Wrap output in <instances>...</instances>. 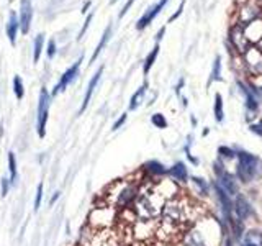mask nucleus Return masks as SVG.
<instances>
[{"label":"nucleus","instance_id":"f257e3e1","mask_svg":"<svg viewBox=\"0 0 262 246\" xmlns=\"http://www.w3.org/2000/svg\"><path fill=\"white\" fill-rule=\"evenodd\" d=\"M139 187H141V181H130V179H120L115 181L113 184L107 187L105 195L102 197L105 202L118 210L131 208L134 200L139 195Z\"/></svg>","mask_w":262,"mask_h":246},{"label":"nucleus","instance_id":"f03ea898","mask_svg":"<svg viewBox=\"0 0 262 246\" xmlns=\"http://www.w3.org/2000/svg\"><path fill=\"white\" fill-rule=\"evenodd\" d=\"M193 210H195V207H193L187 199L177 195L174 197V199L166 200L164 205H162L161 213H159L161 222L169 223V225H174L179 228L180 225H184L185 222H192Z\"/></svg>","mask_w":262,"mask_h":246},{"label":"nucleus","instance_id":"7ed1b4c3","mask_svg":"<svg viewBox=\"0 0 262 246\" xmlns=\"http://www.w3.org/2000/svg\"><path fill=\"white\" fill-rule=\"evenodd\" d=\"M116 220H118V210L102 199L100 204L94 205L90 210L87 225L92 230H108L115 225Z\"/></svg>","mask_w":262,"mask_h":246},{"label":"nucleus","instance_id":"20e7f679","mask_svg":"<svg viewBox=\"0 0 262 246\" xmlns=\"http://www.w3.org/2000/svg\"><path fill=\"white\" fill-rule=\"evenodd\" d=\"M238 177L243 182H249L262 174V161L257 156L241 151V153H238Z\"/></svg>","mask_w":262,"mask_h":246},{"label":"nucleus","instance_id":"39448f33","mask_svg":"<svg viewBox=\"0 0 262 246\" xmlns=\"http://www.w3.org/2000/svg\"><path fill=\"white\" fill-rule=\"evenodd\" d=\"M49 107H51V94L48 92L46 87H41L39 91V100H38V136L44 138L46 136V125L49 118Z\"/></svg>","mask_w":262,"mask_h":246},{"label":"nucleus","instance_id":"423d86ee","mask_svg":"<svg viewBox=\"0 0 262 246\" xmlns=\"http://www.w3.org/2000/svg\"><path fill=\"white\" fill-rule=\"evenodd\" d=\"M131 233H133L134 238L146 241L151 236L156 235V222L154 220H141V218H136L134 223L131 225Z\"/></svg>","mask_w":262,"mask_h":246},{"label":"nucleus","instance_id":"0eeeda50","mask_svg":"<svg viewBox=\"0 0 262 246\" xmlns=\"http://www.w3.org/2000/svg\"><path fill=\"white\" fill-rule=\"evenodd\" d=\"M261 7L257 5L254 0H249V2H246L244 5L239 7L238 10V23L239 26H244L247 23H251V21H254L259 19L261 15Z\"/></svg>","mask_w":262,"mask_h":246},{"label":"nucleus","instance_id":"6e6552de","mask_svg":"<svg viewBox=\"0 0 262 246\" xmlns=\"http://www.w3.org/2000/svg\"><path fill=\"white\" fill-rule=\"evenodd\" d=\"M82 59L84 57L80 56L77 61L74 62V64L71 66L69 69L66 71L64 74L61 76V79L57 80V84L54 86V89H53V92H51V97H54V95H57L59 92H62V91H66V87L69 86V84L74 80L75 77H77V74H79V69H80V64H82Z\"/></svg>","mask_w":262,"mask_h":246},{"label":"nucleus","instance_id":"1a4fd4ad","mask_svg":"<svg viewBox=\"0 0 262 246\" xmlns=\"http://www.w3.org/2000/svg\"><path fill=\"white\" fill-rule=\"evenodd\" d=\"M31 20H33L31 0H20V17H18V25H20V30L23 35H26L30 31Z\"/></svg>","mask_w":262,"mask_h":246},{"label":"nucleus","instance_id":"9d476101","mask_svg":"<svg viewBox=\"0 0 262 246\" xmlns=\"http://www.w3.org/2000/svg\"><path fill=\"white\" fill-rule=\"evenodd\" d=\"M215 172L218 174V179H220V187L226 192L228 195H233L236 197L238 195V186H236V181L233 179V176H229V174L225 171H221L218 164H215Z\"/></svg>","mask_w":262,"mask_h":246},{"label":"nucleus","instance_id":"9b49d317","mask_svg":"<svg viewBox=\"0 0 262 246\" xmlns=\"http://www.w3.org/2000/svg\"><path fill=\"white\" fill-rule=\"evenodd\" d=\"M169 2V0H159V2L156 3V5H151L146 10V13L141 17V19L138 20V23H136V30H144L149 23H152V20L156 19L157 15L161 13L162 8L166 7V3Z\"/></svg>","mask_w":262,"mask_h":246},{"label":"nucleus","instance_id":"f8f14e48","mask_svg":"<svg viewBox=\"0 0 262 246\" xmlns=\"http://www.w3.org/2000/svg\"><path fill=\"white\" fill-rule=\"evenodd\" d=\"M241 28H243V33H244L246 39L249 43L257 44L262 39V20L257 19L254 21H251V23L241 26Z\"/></svg>","mask_w":262,"mask_h":246},{"label":"nucleus","instance_id":"ddd939ff","mask_svg":"<svg viewBox=\"0 0 262 246\" xmlns=\"http://www.w3.org/2000/svg\"><path fill=\"white\" fill-rule=\"evenodd\" d=\"M229 38H231V41H233L234 46H236L238 51L243 53V55H244L247 49L251 48V43L246 39L244 33H243V28L239 25H234L231 28V31H229Z\"/></svg>","mask_w":262,"mask_h":246},{"label":"nucleus","instance_id":"4468645a","mask_svg":"<svg viewBox=\"0 0 262 246\" xmlns=\"http://www.w3.org/2000/svg\"><path fill=\"white\" fill-rule=\"evenodd\" d=\"M244 59L252 73H261L262 71V49L249 48L244 53Z\"/></svg>","mask_w":262,"mask_h":246},{"label":"nucleus","instance_id":"2eb2a0df","mask_svg":"<svg viewBox=\"0 0 262 246\" xmlns=\"http://www.w3.org/2000/svg\"><path fill=\"white\" fill-rule=\"evenodd\" d=\"M102 73H103V66H100V68L97 69V73L94 74V77L89 80V86H87V91H85V95H84V100H82V107H80L79 114H84L85 109H87L90 98H92V95H94V91H95L98 80H100V77H102Z\"/></svg>","mask_w":262,"mask_h":246},{"label":"nucleus","instance_id":"dca6fc26","mask_svg":"<svg viewBox=\"0 0 262 246\" xmlns=\"http://www.w3.org/2000/svg\"><path fill=\"white\" fill-rule=\"evenodd\" d=\"M234 212H236V217L238 218H241L243 222L246 220V218H249L252 215V208H251V205L249 202L244 199L243 195H236V205H234Z\"/></svg>","mask_w":262,"mask_h":246},{"label":"nucleus","instance_id":"f3484780","mask_svg":"<svg viewBox=\"0 0 262 246\" xmlns=\"http://www.w3.org/2000/svg\"><path fill=\"white\" fill-rule=\"evenodd\" d=\"M18 28H20V25H18L17 13L15 12H10V17H8V23H7V37H8V39H10L12 44H15V41H17Z\"/></svg>","mask_w":262,"mask_h":246},{"label":"nucleus","instance_id":"a211bd4d","mask_svg":"<svg viewBox=\"0 0 262 246\" xmlns=\"http://www.w3.org/2000/svg\"><path fill=\"white\" fill-rule=\"evenodd\" d=\"M110 35H112V25H108L105 31H103V35H102V39H100V43L97 44V48H95V51H94V55L92 57H90V62H94L98 57V55L103 51V48H105V44L108 43V39H110Z\"/></svg>","mask_w":262,"mask_h":246},{"label":"nucleus","instance_id":"6ab92c4d","mask_svg":"<svg viewBox=\"0 0 262 246\" xmlns=\"http://www.w3.org/2000/svg\"><path fill=\"white\" fill-rule=\"evenodd\" d=\"M8 172H10L8 182H10V186H15L18 179V169H17V156L12 151L8 153Z\"/></svg>","mask_w":262,"mask_h":246},{"label":"nucleus","instance_id":"aec40b11","mask_svg":"<svg viewBox=\"0 0 262 246\" xmlns=\"http://www.w3.org/2000/svg\"><path fill=\"white\" fill-rule=\"evenodd\" d=\"M146 89H148V82H144L143 86L133 94V97H131V100H130V110L138 109L139 104L143 102V97H144V94H146Z\"/></svg>","mask_w":262,"mask_h":246},{"label":"nucleus","instance_id":"412c9836","mask_svg":"<svg viewBox=\"0 0 262 246\" xmlns=\"http://www.w3.org/2000/svg\"><path fill=\"white\" fill-rule=\"evenodd\" d=\"M169 174L175 179V181H179V182H185V181H187V169H185V166H184L182 163L174 164V168H170Z\"/></svg>","mask_w":262,"mask_h":246},{"label":"nucleus","instance_id":"4be33fe9","mask_svg":"<svg viewBox=\"0 0 262 246\" xmlns=\"http://www.w3.org/2000/svg\"><path fill=\"white\" fill-rule=\"evenodd\" d=\"M157 55H159V43H156V46L152 48V51L149 53L148 57H146V59H144V66H143V73H144V76H148V73H149V71H151V68H152V64H154V61H156Z\"/></svg>","mask_w":262,"mask_h":246},{"label":"nucleus","instance_id":"5701e85b","mask_svg":"<svg viewBox=\"0 0 262 246\" xmlns=\"http://www.w3.org/2000/svg\"><path fill=\"white\" fill-rule=\"evenodd\" d=\"M43 46H44V35L39 33L38 37L35 38V43H33V62L35 64L39 61V57H41Z\"/></svg>","mask_w":262,"mask_h":246},{"label":"nucleus","instance_id":"b1692460","mask_svg":"<svg viewBox=\"0 0 262 246\" xmlns=\"http://www.w3.org/2000/svg\"><path fill=\"white\" fill-rule=\"evenodd\" d=\"M148 172H151L152 176H162V174H166V168L162 166L161 163H157V161H151V163H148L146 166H144Z\"/></svg>","mask_w":262,"mask_h":246},{"label":"nucleus","instance_id":"393cba45","mask_svg":"<svg viewBox=\"0 0 262 246\" xmlns=\"http://www.w3.org/2000/svg\"><path fill=\"white\" fill-rule=\"evenodd\" d=\"M244 241L254 246H262V233L261 231H247Z\"/></svg>","mask_w":262,"mask_h":246},{"label":"nucleus","instance_id":"a878e982","mask_svg":"<svg viewBox=\"0 0 262 246\" xmlns=\"http://www.w3.org/2000/svg\"><path fill=\"white\" fill-rule=\"evenodd\" d=\"M13 91H15V97L18 100H21L25 95V89H23V82H21L20 76H15L13 77Z\"/></svg>","mask_w":262,"mask_h":246},{"label":"nucleus","instance_id":"bb28decb","mask_svg":"<svg viewBox=\"0 0 262 246\" xmlns=\"http://www.w3.org/2000/svg\"><path fill=\"white\" fill-rule=\"evenodd\" d=\"M215 117L216 122H223V100H221L220 94L215 95Z\"/></svg>","mask_w":262,"mask_h":246},{"label":"nucleus","instance_id":"cd10ccee","mask_svg":"<svg viewBox=\"0 0 262 246\" xmlns=\"http://www.w3.org/2000/svg\"><path fill=\"white\" fill-rule=\"evenodd\" d=\"M239 86L243 87V92L246 94V105H247V109H249L251 112H256V110H257V102H256L254 95L247 92V89H246L244 86H243V84H239Z\"/></svg>","mask_w":262,"mask_h":246},{"label":"nucleus","instance_id":"c85d7f7f","mask_svg":"<svg viewBox=\"0 0 262 246\" xmlns=\"http://www.w3.org/2000/svg\"><path fill=\"white\" fill-rule=\"evenodd\" d=\"M43 194H44V184L43 182H39L38 187H36V194H35V210H38L41 207V202H43Z\"/></svg>","mask_w":262,"mask_h":246},{"label":"nucleus","instance_id":"c756f323","mask_svg":"<svg viewBox=\"0 0 262 246\" xmlns=\"http://www.w3.org/2000/svg\"><path fill=\"white\" fill-rule=\"evenodd\" d=\"M151 122H152V125L154 127H157V128H167V120H166V117L162 114H154L151 117Z\"/></svg>","mask_w":262,"mask_h":246},{"label":"nucleus","instance_id":"7c9ffc66","mask_svg":"<svg viewBox=\"0 0 262 246\" xmlns=\"http://www.w3.org/2000/svg\"><path fill=\"white\" fill-rule=\"evenodd\" d=\"M220 66H221V59H220V56H218V57L215 59L213 73H211V77H210V82H208V84H211L213 80H220V79H221V77H220Z\"/></svg>","mask_w":262,"mask_h":246},{"label":"nucleus","instance_id":"2f4dec72","mask_svg":"<svg viewBox=\"0 0 262 246\" xmlns=\"http://www.w3.org/2000/svg\"><path fill=\"white\" fill-rule=\"evenodd\" d=\"M56 41L54 39H49L48 41V49H46V56L49 57V59H53L54 56H56Z\"/></svg>","mask_w":262,"mask_h":246},{"label":"nucleus","instance_id":"473e14b6","mask_svg":"<svg viewBox=\"0 0 262 246\" xmlns=\"http://www.w3.org/2000/svg\"><path fill=\"white\" fill-rule=\"evenodd\" d=\"M218 153L221 154V158H226V159L234 158V151H231V150H229V148H226V146H221L220 150H218Z\"/></svg>","mask_w":262,"mask_h":246},{"label":"nucleus","instance_id":"72a5a7b5","mask_svg":"<svg viewBox=\"0 0 262 246\" xmlns=\"http://www.w3.org/2000/svg\"><path fill=\"white\" fill-rule=\"evenodd\" d=\"M192 181H193V184H195L197 187H200V190L203 192V194H206V189H208V186H206V182L203 181V179H200V177H193Z\"/></svg>","mask_w":262,"mask_h":246},{"label":"nucleus","instance_id":"f704fd0d","mask_svg":"<svg viewBox=\"0 0 262 246\" xmlns=\"http://www.w3.org/2000/svg\"><path fill=\"white\" fill-rule=\"evenodd\" d=\"M92 19H94V13H89V17H87V20L84 21V26H82V30H80V33H79L77 39H82V37L85 35V31H87V28H89V23H90V21H92Z\"/></svg>","mask_w":262,"mask_h":246},{"label":"nucleus","instance_id":"c9c22d12","mask_svg":"<svg viewBox=\"0 0 262 246\" xmlns=\"http://www.w3.org/2000/svg\"><path fill=\"white\" fill-rule=\"evenodd\" d=\"M0 186H2V197H7L8 190H10V182H8L7 177H2V181H0Z\"/></svg>","mask_w":262,"mask_h":246},{"label":"nucleus","instance_id":"e433bc0d","mask_svg":"<svg viewBox=\"0 0 262 246\" xmlns=\"http://www.w3.org/2000/svg\"><path fill=\"white\" fill-rule=\"evenodd\" d=\"M126 118H128V114H123L118 120H116V122L113 123V132H115V130H120L121 127H123V123L126 122Z\"/></svg>","mask_w":262,"mask_h":246},{"label":"nucleus","instance_id":"4c0bfd02","mask_svg":"<svg viewBox=\"0 0 262 246\" xmlns=\"http://www.w3.org/2000/svg\"><path fill=\"white\" fill-rule=\"evenodd\" d=\"M133 3H134V0H128V2L125 3V5H123V8H121V12H120V19H123V17H125V13L130 10V8H131V5H133Z\"/></svg>","mask_w":262,"mask_h":246},{"label":"nucleus","instance_id":"58836bf2","mask_svg":"<svg viewBox=\"0 0 262 246\" xmlns=\"http://www.w3.org/2000/svg\"><path fill=\"white\" fill-rule=\"evenodd\" d=\"M184 5H185V0H184V2H182V3H180V7H179V10H177V12H175V13H174V15H172V17H170V19H169V23H172V21H174V20H177V19H179V17H180V13H182V10H184Z\"/></svg>","mask_w":262,"mask_h":246},{"label":"nucleus","instance_id":"ea45409f","mask_svg":"<svg viewBox=\"0 0 262 246\" xmlns=\"http://www.w3.org/2000/svg\"><path fill=\"white\" fill-rule=\"evenodd\" d=\"M59 197H61V192H59V190H56V192H54V195L51 197V200H49V205H54V204H56V200L59 199Z\"/></svg>","mask_w":262,"mask_h":246},{"label":"nucleus","instance_id":"a19ab883","mask_svg":"<svg viewBox=\"0 0 262 246\" xmlns=\"http://www.w3.org/2000/svg\"><path fill=\"white\" fill-rule=\"evenodd\" d=\"M251 130H252V132H256V133H259V135H262V122L259 125H252Z\"/></svg>","mask_w":262,"mask_h":246},{"label":"nucleus","instance_id":"79ce46f5","mask_svg":"<svg viewBox=\"0 0 262 246\" xmlns=\"http://www.w3.org/2000/svg\"><path fill=\"white\" fill-rule=\"evenodd\" d=\"M164 33H166V26H162V28L159 30V33L156 35V41H159V39L162 38V35H164Z\"/></svg>","mask_w":262,"mask_h":246},{"label":"nucleus","instance_id":"37998d69","mask_svg":"<svg viewBox=\"0 0 262 246\" xmlns=\"http://www.w3.org/2000/svg\"><path fill=\"white\" fill-rule=\"evenodd\" d=\"M90 7V0H87V2L84 3V8H82V13H87V8Z\"/></svg>","mask_w":262,"mask_h":246},{"label":"nucleus","instance_id":"c03bdc74","mask_svg":"<svg viewBox=\"0 0 262 246\" xmlns=\"http://www.w3.org/2000/svg\"><path fill=\"white\" fill-rule=\"evenodd\" d=\"M241 246H254V245H251V243H246V241H244V243H243Z\"/></svg>","mask_w":262,"mask_h":246},{"label":"nucleus","instance_id":"a18cd8bd","mask_svg":"<svg viewBox=\"0 0 262 246\" xmlns=\"http://www.w3.org/2000/svg\"><path fill=\"white\" fill-rule=\"evenodd\" d=\"M226 246H233L231 245V240H226Z\"/></svg>","mask_w":262,"mask_h":246},{"label":"nucleus","instance_id":"49530a36","mask_svg":"<svg viewBox=\"0 0 262 246\" xmlns=\"http://www.w3.org/2000/svg\"><path fill=\"white\" fill-rule=\"evenodd\" d=\"M116 2V0H110V3H115Z\"/></svg>","mask_w":262,"mask_h":246}]
</instances>
